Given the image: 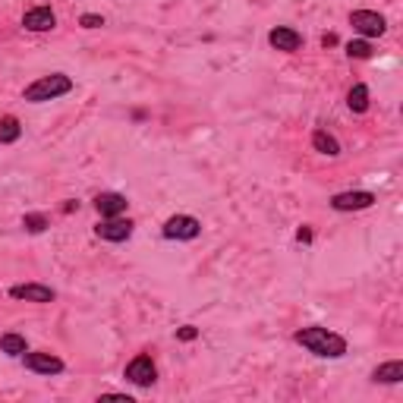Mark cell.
I'll list each match as a JSON object with an SVG mask.
<instances>
[{"label":"cell","instance_id":"10","mask_svg":"<svg viewBox=\"0 0 403 403\" xmlns=\"http://www.w3.org/2000/svg\"><path fill=\"white\" fill-rule=\"evenodd\" d=\"M268 45L274 50H284V54H296V50L303 48V35L290 26H277L268 32Z\"/></svg>","mask_w":403,"mask_h":403},{"label":"cell","instance_id":"15","mask_svg":"<svg viewBox=\"0 0 403 403\" xmlns=\"http://www.w3.org/2000/svg\"><path fill=\"white\" fill-rule=\"evenodd\" d=\"M312 149L318 151V155H328V158L340 155V142H337L331 133H325V129H315L312 133Z\"/></svg>","mask_w":403,"mask_h":403},{"label":"cell","instance_id":"14","mask_svg":"<svg viewBox=\"0 0 403 403\" xmlns=\"http://www.w3.org/2000/svg\"><path fill=\"white\" fill-rule=\"evenodd\" d=\"M28 350L26 337L16 334V331H6L4 337H0V353L4 356H13V359H23V353Z\"/></svg>","mask_w":403,"mask_h":403},{"label":"cell","instance_id":"11","mask_svg":"<svg viewBox=\"0 0 403 403\" xmlns=\"http://www.w3.org/2000/svg\"><path fill=\"white\" fill-rule=\"evenodd\" d=\"M129 208V199L120 193H98L95 195V211L101 217H117V215H127Z\"/></svg>","mask_w":403,"mask_h":403},{"label":"cell","instance_id":"12","mask_svg":"<svg viewBox=\"0 0 403 403\" xmlns=\"http://www.w3.org/2000/svg\"><path fill=\"white\" fill-rule=\"evenodd\" d=\"M23 26L28 32H50V28L57 26V16L50 6H32V10H26Z\"/></svg>","mask_w":403,"mask_h":403},{"label":"cell","instance_id":"2","mask_svg":"<svg viewBox=\"0 0 403 403\" xmlns=\"http://www.w3.org/2000/svg\"><path fill=\"white\" fill-rule=\"evenodd\" d=\"M72 89H76V82H72L67 72H50V76H41L32 85H26L23 101H28V104H45V101H57L63 95H70Z\"/></svg>","mask_w":403,"mask_h":403},{"label":"cell","instance_id":"18","mask_svg":"<svg viewBox=\"0 0 403 403\" xmlns=\"http://www.w3.org/2000/svg\"><path fill=\"white\" fill-rule=\"evenodd\" d=\"M343 50H347L350 60H369V57L375 54L369 38H353V41H347V48H343Z\"/></svg>","mask_w":403,"mask_h":403},{"label":"cell","instance_id":"13","mask_svg":"<svg viewBox=\"0 0 403 403\" xmlns=\"http://www.w3.org/2000/svg\"><path fill=\"white\" fill-rule=\"evenodd\" d=\"M372 381H375V385H397V381H403V362L400 359L381 362L378 369L372 372Z\"/></svg>","mask_w":403,"mask_h":403},{"label":"cell","instance_id":"16","mask_svg":"<svg viewBox=\"0 0 403 403\" xmlns=\"http://www.w3.org/2000/svg\"><path fill=\"white\" fill-rule=\"evenodd\" d=\"M19 136H23V123H19V117H13V114L0 117V145L19 142Z\"/></svg>","mask_w":403,"mask_h":403},{"label":"cell","instance_id":"8","mask_svg":"<svg viewBox=\"0 0 403 403\" xmlns=\"http://www.w3.org/2000/svg\"><path fill=\"white\" fill-rule=\"evenodd\" d=\"M372 205H375V193H369V189H347V193L331 195L334 211H365Z\"/></svg>","mask_w":403,"mask_h":403},{"label":"cell","instance_id":"5","mask_svg":"<svg viewBox=\"0 0 403 403\" xmlns=\"http://www.w3.org/2000/svg\"><path fill=\"white\" fill-rule=\"evenodd\" d=\"M136 233V224L129 217L117 215V217H101L98 227H95V237L107 240V243H127L129 237Z\"/></svg>","mask_w":403,"mask_h":403},{"label":"cell","instance_id":"23","mask_svg":"<svg viewBox=\"0 0 403 403\" xmlns=\"http://www.w3.org/2000/svg\"><path fill=\"white\" fill-rule=\"evenodd\" d=\"M321 45L331 48V45H337V38H334V35H325V38H321Z\"/></svg>","mask_w":403,"mask_h":403},{"label":"cell","instance_id":"1","mask_svg":"<svg viewBox=\"0 0 403 403\" xmlns=\"http://www.w3.org/2000/svg\"><path fill=\"white\" fill-rule=\"evenodd\" d=\"M293 340H296L303 350H309L312 356H318V359H340V356H347V340H343L337 331H328V328H321V325L299 328V331L293 334Z\"/></svg>","mask_w":403,"mask_h":403},{"label":"cell","instance_id":"9","mask_svg":"<svg viewBox=\"0 0 403 403\" xmlns=\"http://www.w3.org/2000/svg\"><path fill=\"white\" fill-rule=\"evenodd\" d=\"M10 299H26V303H54L57 293L48 287V284H16V287H10Z\"/></svg>","mask_w":403,"mask_h":403},{"label":"cell","instance_id":"17","mask_svg":"<svg viewBox=\"0 0 403 403\" xmlns=\"http://www.w3.org/2000/svg\"><path fill=\"white\" fill-rule=\"evenodd\" d=\"M347 107L353 114H365V111H369V85L356 82L353 89H350V95H347Z\"/></svg>","mask_w":403,"mask_h":403},{"label":"cell","instance_id":"7","mask_svg":"<svg viewBox=\"0 0 403 403\" xmlns=\"http://www.w3.org/2000/svg\"><path fill=\"white\" fill-rule=\"evenodd\" d=\"M202 233V221L193 215H173L164 221V237L167 240H180V243H189Z\"/></svg>","mask_w":403,"mask_h":403},{"label":"cell","instance_id":"21","mask_svg":"<svg viewBox=\"0 0 403 403\" xmlns=\"http://www.w3.org/2000/svg\"><path fill=\"white\" fill-rule=\"evenodd\" d=\"M195 337H199V328H193V325H183V328H177V340L189 343V340H195Z\"/></svg>","mask_w":403,"mask_h":403},{"label":"cell","instance_id":"3","mask_svg":"<svg viewBox=\"0 0 403 403\" xmlns=\"http://www.w3.org/2000/svg\"><path fill=\"white\" fill-rule=\"evenodd\" d=\"M123 378L129 381V385L136 387H151L158 381V365L155 359H151L149 353H139L127 362V369H123Z\"/></svg>","mask_w":403,"mask_h":403},{"label":"cell","instance_id":"6","mask_svg":"<svg viewBox=\"0 0 403 403\" xmlns=\"http://www.w3.org/2000/svg\"><path fill=\"white\" fill-rule=\"evenodd\" d=\"M23 365L35 375H60L67 365H63L60 356L48 353V350H26L23 353Z\"/></svg>","mask_w":403,"mask_h":403},{"label":"cell","instance_id":"22","mask_svg":"<svg viewBox=\"0 0 403 403\" xmlns=\"http://www.w3.org/2000/svg\"><path fill=\"white\" fill-rule=\"evenodd\" d=\"M296 240H299V243H312V227H309V224L299 227V230H296Z\"/></svg>","mask_w":403,"mask_h":403},{"label":"cell","instance_id":"20","mask_svg":"<svg viewBox=\"0 0 403 403\" xmlns=\"http://www.w3.org/2000/svg\"><path fill=\"white\" fill-rule=\"evenodd\" d=\"M79 26L82 28H101L104 26V16H98V13H82V16H79Z\"/></svg>","mask_w":403,"mask_h":403},{"label":"cell","instance_id":"4","mask_svg":"<svg viewBox=\"0 0 403 403\" xmlns=\"http://www.w3.org/2000/svg\"><path fill=\"white\" fill-rule=\"evenodd\" d=\"M350 26H353V32L359 38H381V35L387 32V19L381 16L375 10H353L350 13Z\"/></svg>","mask_w":403,"mask_h":403},{"label":"cell","instance_id":"19","mask_svg":"<svg viewBox=\"0 0 403 403\" xmlns=\"http://www.w3.org/2000/svg\"><path fill=\"white\" fill-rule=\"evenodd\" d=\"M23 227L28 233H45L50 221H48V215H41V211H28V215L23 217Z\"/></svg>","mask_w":403,"mask_h":403}]
</instances>
